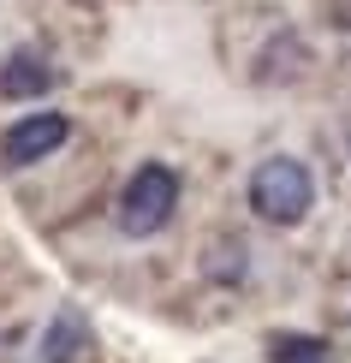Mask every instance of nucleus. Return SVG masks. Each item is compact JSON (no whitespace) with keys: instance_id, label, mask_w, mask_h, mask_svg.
<instances>
[{"instance_id":"obj_2","label":"nucleus","mask_w":351,"mask_h":363,"mask_svg":"<svg viewBox=\"0 0 351 363\" xmlns=\"http://www.w3.org/2000/svg\"><path fill=\"white\" fill-rule=\"evenodd\" d=\"M179 208V173L149 161V167L131 173V185L119 191V233L126 238H155Z\"/></svg>"},{"instance_id":"obj_5","label":"nucleus","mask_w":351,"mask_h":363,"mask_svg":"<svg viewBox=\"0 0 351 363\" xmlns=\"http://www.w3.org/2000/svg\"><path fill=\"white\" fill-rule=\"evenodd\" d=\"M54 78L60 72L42 54H12L0 66V96H42V89H54Z\"/></svg>"},{"instance_id":"obj_3","label":"nucleus","mask_w":351,"mask_h":363,"mask_svg":"<svg viewBox=\"0 0 351 363\" xmlns=\"http://www.w3.org/2000/svg\"><path fill=\"white\" fill-rule=\"evenodd\" d=\"M66 138H72L66 113H24L18 125L0 138V161H6V167H36V161H48Z\"/></svg>"},{"instance_id":"obj_1","label":"nucleus","mask_w":351,"mask_h":363,"mask_svg":"<svg viewBox=\"0 0 351 363\" xmlns=\"http://www.w3.org/2000/svg\"><path fill=\"white\" fill-rule=\"evenodd\" d=\"M310 203H316V179H310V167H303V161L268 155L262 167L250 173V208H256L262 220L298 226L303 215H310Z\"/></svg>"},{"instance_id":"obj_4","label":"nucleus","mask_w":351,"mask_h":363,"mask_svg":"<svg viewBox=\"0 0 351 363\" xmlns=\"http://www.w3.org/2000/svg\"><path fill=\"white\" fill-rule=\"evenodd\" d=\"M89 352V322H84V310H60L54 322H48V340H42V363H78Z\"/></svg>"},{"instance_id":"obj_6","label":"nucleus","mask_w":351,"mask_h":363,"mask_svg":"<svg viewBox=\"0 0 351 363\" xmlns=\"http://www.w3.org/2000/svg\"><path fill=\"white\" fill-rule=\"evenodd\" d=\"M274 363H333V352H328V340L280 334V340H274Z\"/></svg>"}]
</instances>
